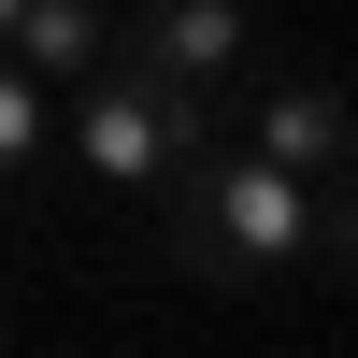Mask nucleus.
Returning a JSON list of instances; mask_svg holds the SVG:
<instances>
[{
	"instance_id": "f257e3e1",
	"label": "nucleus",
	"mask_w": 358,
	"mask_h": 358,
	"mask_svg": "<svg viewBox=\"0 0 358 358\" xmlns=\"http://www.w3.org/2000/svg\"><path fill=\"white\" fill-rule=\"evenodd\" d=\"M172 258H187L201 287H244V273H287V258H315V187L273 158H201L187 201H172Z\"/></svg>"
},
{
	"instance_id": "f03ea898",
	"label": "nucleus",
	"mask_w": 358,
	"mask_h": 358,
	"mask_svg": "<svg viewBox=\"0 0 358 358\" xmlns=\"http://www.w3.org/2000/svg\"><path fill=\"white\" fill-rule=\"evenodd\" d=\"M72 158L101 172V187H158V201H187V172H201V101H172L158 72H129V57H115V72L72 101Z\"/></svg>"
},
{
	"instance_id": "7ed1b4c3",
	"label": "nucleus",
	"mask_w": 358,
	"mask_h": 358,
	"mask_svg": "<svg viewBox=\"0 0 358 358\" xmlns=\"http://www.w3.org/2000/svg\"><path fill=\"white\" fill-rule=\"evenodd\" d=\"M244 158L301 172V187H344V172H358V101H344V86H315V72L258 86V115H244Z\"/></svg>"
},
{
	"instance_id": "20e7f679",
	"label": "nucleus",
	"mask_w": 358,
	"mask_h": 358,
	"mask_svg": "<svg viewBox=\"0 0 358 358\" xmlns=\"http://www.w3.org/2000/svg\"><path fill=\"white\" fill-rule=\"evenodd\" d=\"M129 72H158L172 101H215V86L244 72V0H158V15L129 29Z\"/></svg>"
},
{
	"instance_id": "39448f33",
	"label": "nucleus",
	"mask_w": 358,
	"mask_h": 358,
	"mask_svg": "<svg viewBox=\"0 0 358 358\" xmlns=\"http://www.w3.org/2000/svg\"><path fill=\"white\" fill-rule=\"evenodd\" d=\"M115 57H129V43H115V29L86 15V0H29V15H15V72L43 86V101H57V86H72V101H86V86H101Z\"/></svg>"
},
{
	"instance_id": "423d86ee",
	"label": "nucleus",
	"mask_w": 358,
	"mask_h": 358,
	"mask_svg": "<svg viewBox=\"0 0 358 358\" xmlns=\"http://www.w3.org/2000/svg\"><path fill=\"white\" fill-rule=\"evenodd\" d=\"M43 129H57V101H43V86L15 72V57H0V187H15L29 158H43Z\"/></svg>"
},
{
	"instance_id": "0eeeda50",
	"label": "nucleus",
	"mask_w": 358,
	"mask_h": 358,
	"mask_svg": "<svg viewBox=\"0 0 358 358\" xmlns=\"http://www.w3.org/2000/svg\"><path fill=\"white\" fill-rule=\"evenodd\" d=\"M315 258L358 273V172H344V187H315Z\"/></svg>"
}]
</instances>
